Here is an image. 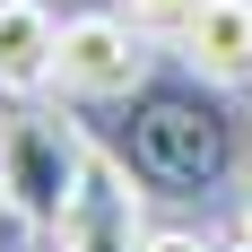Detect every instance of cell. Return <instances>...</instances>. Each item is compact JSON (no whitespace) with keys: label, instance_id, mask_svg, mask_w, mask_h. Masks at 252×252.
Segmentation results:
<instances>
[{"label":"cell","instance_id":"cell-1","mask_svg":"<svg viewBox=\"0 0 252 252\" xmlns=\"http://www.w3.org/2000/svg\"><path fill=\"white\" fill-rule=\"evenodd\" d=\"M113 157L122 174L157 200H209L244 165V122L218 96V78H139L113 96Z\"/></svg>","mask_w":252,"mask_h":252},{"label":"cell","instance_id":"cell-2","mask_svg":"<svg viewBox=\"0 0 252 252\" xmlns=\"http://www.w3.org/2000/svg\"><path fill=\"white\" fill-rule=\"evenodd\" d=\"M87 165H96V148H87L78 122H61L44 104L0 113V200H9V218H18L26 235H61Z\"/></svg>","mask_w":252,"mask_h":252},{"label":"cell","instance_id":"cell-3","mask_svg":"<svg viewBox=\"0 0 252 252\" xmlns=\"http://www.w3.org/2000/svg\"><path fill=\"white\" fill-rule=\"evenodd\" d=\"M139 26L113 18V9H87V18H61V87L87 104H113L139 87Z\"/></svg>","mask_w":252,"mask_h":252},{"label":"cell","instance_id":"cell-4","mask_svg":"<svg viewBox=\"0 0 252 252\" xmlns=\"http://www.w3.org/2000/svg\"><path fill=\"white\" fill-rule=\"evenodd\" d=\"M139 235L148 226H139V191H130L122 157H96L78 200H70V218H61V244L70 252H139Z\"/></svg>","mask_w":252,"mask_h":252},{"label":"cell","instance_id":"cell-5","mask_svg":"<svg viewBox=\"0 0 252 252\" xmlns=\"http://www.w3.org/2000/svg\"><path fill=\"white\" fill-rule=\"evenodd\" d=\"M61 78V18L44 0H0V96H44Z\"/></svg>","mask_w":252,"mask_h":252},{"label":"cell","instance_id":"cell-6","mask_svg":"<svg viewBox=\"0 0 252 252\" xmlns=\"http://www.w3.org/2000/svg\"><path fill=\"white\" fill-rule=\"evenodd\" d=\"M174 44L191 52V70L218 78V87H226V78H252V0H200Z\"/></svg>","mask_w":252,"mask_h":252},{"label":"cell","instance_id":"cell-7","mask_svg":"<svg viewBox=\"0 0 252 252\" xmlns=\"http://www.w3.org/2000/svg\"><path fill=\"white\" fill-rule=\"evenodd\" d=\"M191 9H200V0H130L122 18L139 26V35H183V18H191Z\"/></svg>","mask_w":252,"mask_h":252},{"label":"cell","instance_id":"cell-8","mask_svg":"<svg viewBox=\"0 0 252 252\" xmlns=\"http://www.w3.org/2000/svg\"><path fill=\"white\" fill-rule=\"evenodd\" d=\"M139 252H218V244H200L191 226H148V235H139Z\"/></svg>","mask_w":252,"mask_h":252},{"label":"cell","instance_id":"cell-9","mask_svg":"<svg viewBox=\"0 0 252 252\" xmlns=\"http://www.w3.org/2000/svg\"><path fill=\"white\" fill-rule=\"evenodd\" d=\"M226 252H252V226H244V235H235V244H226Z\"/></svg>","mask_w":252,"mask_h":252},{"label":"cell","instance_id":"cell-10","mask_svg":"<svg viewBox=\"0 0 252 252\" xmlns=\"http://www.w3.org/2000/svg\"><path fill=\"white\" fill-rule=\"evenodd\" d=\"M26 252H70V244H26Z\"/></svg>","mask_w":252,"mask_h":252},{"label":"cell","instance_id":"cell-11","mask_svg":"<svg viewBox=\"0 0 252 252\" xmlns=\"http://www.w3.org/2000/svg\"><path fill=\"white\" fill-rule=\"evenodd\" d=\"M244 226H252V191H244Z\"/></svg>","mask_w":252,"mask_h":252},{"label":"cell","instance_id":"cell-12","mask_svg":"<svg viewBox=\"0 0 252 252\" xmlns=\"http://www.w3.org/2000/svg\"><path fill=\"white\" fill-rule=\"evenodd\" d=\"M0 218H9V200H0Z\"/></svg>","mask_w":252,"mask_h":252}]
</instances>
